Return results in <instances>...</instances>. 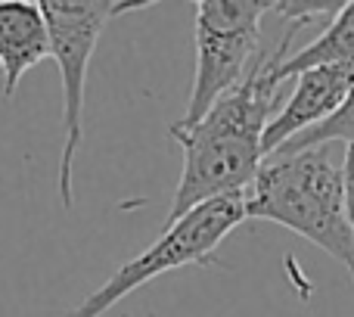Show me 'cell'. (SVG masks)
<instances>
[{
  "label": "cell",
  "mask_w": 354,
  "mask_h": 317,
  "mask_svg": "<svg viewBox=\"0 0 354 317\" xmlns=\"http://www.w3.org/2000/svg\"><path fill=\"white\" fill-rule=\"evenodd\" d=\"M280 87L270 53L252 62L245 78L227 91L199 122L168 125V137L183 150V171L165 224L202 202L239 196L252 187L264 162L261 141L277 112Z\"/></svg>",
  "instance_id": "obj_1"
},
{
  "label": "cell",
  "mask_w": 354,
  "mask_h": 317,
  "mask_svg": "<svg viewBox=\"0 0 354 317\" xmlns=\"http://www.w3.org/2000/svg\"><path fill=\"white\" fill-rule=\"evenodd\" d=\"M245 218L274 221L345 264L354 280V233L345 212L342 165L333 143L268 156L245 190Z\"/></svg>",
  "instance_id": "obj_2"
},
{
  "label": "cell",
  "mask_w": 354,
  "mask_h": 317,
  "mask_svg": "<svg viewBox=\"0 0 354 317\" xmlns=\"http://www.w3.org/2000/svg\"><path fill=\"white\" fill-rule=\"evenodd\" d=\"M149 3H115V0H41L50 31V60L59 66L62 84V153H59V202L66 212L75 206L72 168L78 147L84 141V91L87 69L103 28L115 16L140 10Z\"/></svg>",
  "instance_id": "obj_3"
},
{
  "label": "cell",
  "mask_w": 354,
  "mask_h": 317,
  "mask_svg": "<svg viewBox=\"0 0 354 317\" xmlns=\"http://www.w3.org/2000/svg\"><path fill=\"white\" fill-rule=\"evenodd\" d=\"M245 221V193L239 196H221V199L202 202L189 208L177 221L162 227V237L153 246L131 258L128 264L115 271L93 296H87L68 317H100L112 305L140 289L143 283L156 280L159 274L187 268V264H221L218 246Z\"/></svg>",
  "instance_id": "obj_4"
},
{
  "label": "cell",
  "mask_w": 354,
  "mask_h": 317,
  "mask_svg": "<svg viewBox=\"0 0 354 317\" xmlns=\"http://www.w3.org/2000/svg\"><path fill=\"white\" fill-rule=\"evenodd\" d=\"M268 0H199L196 3V75L183 118L193 125L239 84L255 62Z\"/></svg>",
  "instance_id": "obj_5"
},
{
  "label": "cell",
  "mask_w": 354,
  "mask_h": 317,
  "mask_svg": "<svg viewBox=\"0 0 354 317\" xmlns=\"http://www.w3.org/2000/svg\"><path fill=\"white\" fill-rule=\"evenodd\" d=\"M295 84L283 109L274 112L268 131H264V158L274 156L286 141L305 134V131L324 125L339 106L345 103L354 87V66H320L295 75Z\"/></svg>",
  "instance_id": "obj_6"
},
{
  "label": "cell",
  "mask_w": 354,
  "mask_h": 317,
  "mask_svg": "<svg viewBox=\"0 0 354 317\" xmlns=\"http://www.w3.org/2000/svg\"><path fill=\"white\" fill-rule=\"evenodd\" d=\"M50 56V31L41 0H0V72L3 97H12L25 72Z\"/></svg>",
  "instance_id": "obj_7"
},
{
  "label": "cell",
  "mask_w": 354,
  "mask_h": 317,
  "mask_svg": "<svg viewBox=\"0 0 354 317\" xmlns=\"http://www.w3.org/2000/svg\"><path fill=\"white\" fill-rule=\"evenodd\" d=\"M299 25H289V31L280 37L274 50V78L280 81H292L295 75L308 72V69H320V66H354V0L342 3V10L330 19L324 31L314 37L308 47H301L299 53H289Z\"/></svg>",
  "instance_id": "obj_8"
},
{
  "label": "cell",
  "mask_w": 354,
  "mask_h": 317,
  "mask_svg": "<svg viewBox=\"0 0 354 317\" xmlns=\"http://www.w3.org/2000/svg\"><path fill=\"white\" fill-rule=\"evenodd\" d=\"M336 141H342V143H351L354 141V87L348 91L345 103L339 106V109L333 112V116L326 118L324 125H317V128H311V131H305V134L286 141L280 150H277V153L286 156V153H299V150L324 147V143H336Z\"/></svg>",
  "instance_id": "obj_9"
},
{
  "label": "cell",
  "mask_w": 354,
  "mask_h": 317,
  "mask_svg": "<svg viewBox=\"0 0 354 317\" xmlns=\"http://www.w3.org/2000/svg\"><path fill=\"white\" fill-rule=\"evenodd\" d=\"M339 10H342V0H314V3H308V0H286V3L270 6V12H277L280 19H286L289 25H299V28L317 22V19H333Z\"/></svg>",
  "instance_id": "obj_10"
},
{
  "label": "cell",
  "mask_w": 354,
  "mask_h": 317,
  "mask_svg": "<svg viewBox=\"0 0 354 317\" xmlns=\"http://www.w3.org/2000/svg\"><path fill=\"white\" fill-rule=\"evenodd\" d=\"M342 183H345V212H348V224H351V233H354V141L345 143Z\"/></svg>",
  "instance_id": "obj_11"
}]
</instances>
